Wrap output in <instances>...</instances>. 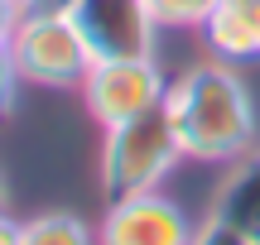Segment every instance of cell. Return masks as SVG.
<instances>
[{"label":"cell","mask_w":260,"mask_h":245,"mask_svg":"<svg viewBox=\"0 0 260 245\" xmlns=\"http://www.w3.org/2000/svg\"><path fill=\"white\" fill-rule=\"evenodd\" d=\"M212 217H222L226 226L246 231L251 240H260V154H241L226 173L222 192H217V207Z\"/></svg>","instance_id":"8"},{"label":"cell","mask_w":260,"mask_h":245,"mask_svg":"<svg viewBox=\"0 0 260 245\" xmlns=\"http://www.w3.org/2000/svg\"><path fill=\"white\" fill-rule=\"evenodd\" d=\"M164 106L174 115L178 144H183V159L198 164H236L241 154L255 149V101L251 87L241 82L236 63L207 53L203 63L178 67L169 77Z\"/></svg>","instance_id":"1"},{"label":"cell","mask_w":260,"mask_h":245,"mask_svg":"<svg viewBox=\"0 0 260 245\" xmlns=\"http://www.w3.org/2000/svg\"><path fill=\"white\" fill-rule=\"evenodd\" d=\"M24 10H53V15H73L77 0H24Z\"/></svg>","instance_id":"14"},{"label":"cell","mask_w":260,"mask_h":245,"mask_svg":"<svg viewBox=\"0 0 260 245\" xmlns=\"http://www.w3.org/2000/svg\"><path fill=\"white\" fill-rule=\"evenodd\" d=\"M193 245H260V240H251L246 231H236V226H226L222 217H207V221H198Z\"/></svg>","instance_id":"11"},{"label":"cell","mask_w":260,"mask_h":245,"mask_svg":"<svg viewBox=\"0 0 260 245\" xmlns=\"http://www.w3.org/2000/svg\"><path fill=\"white\" fill-rule=\"evenodd\" d=\"M77 92H82L87 115L106 130L149 106H164L169 72L159 67V58H92Z\"/></svg>","instance_id":"4"},{"label":"cell","mask_w":260,"mask_h":245,"mask_svg":"<svg viewBox=\"0 0 260 245\" xmlns=\"http://www.w3.org/2000/svg\"><path fill=\"white\" fill-rule=\"evenodd\" d=\"M193 236H198V221L164 188L111 197L102 226H96L102 245H193Z\"/></svg>","instance_id":"5"},{"label":"cell","mask_w":260,"mask_h":245,"mask_svg":"<svg viewBox=\"0 0 260 245\" xmlns=\"http://www.w3.org/2000/svg\"><path fill=\"white\" fill-rule=\"evenodd\" d=\"M19 19H24V0H0V44H10Z\"/></svg>","instance_id":"13"},{"label":"cell","mask_w":260,"mask_h":245,"mask_svg":"<svg viewBox=\"0 0 260 245\" xmlns=\"http://www.w3.org/2000/svg\"><path fill=\"white\" fill-rule=\"evenodd\" d=\"M73 19L82 24L92 58H154L159 24L145 0H77Z\"/></svg>","instance_id":"6"},{"label":"cell","mask_w":260,"mask_h":245,"mask_svg":"<svg viewBox=\"0 0 260 245\" xmlns=\"http://www.w3.org/2000/svg\"><path fill=\"white\" fill-rule=\"evenodd\" d=\"M178 164H183V144H178L174 115L169 106H149L121 125H106L96 173H102L106 197H125V192L164 188V178Z\"/></svg>","instance_id":"2"},{"label":"cell","mask_w":260,"mask_h":245,"mask_svg":"<svg viewBox=\"0 0 260 245\" xmlns=\"http://www.w3.org/2000/svg\"><path fill=\"white\" fill-rule=\"evenodd\" d=\"M212 5H217V0H145V10H149V19L159 24V34H188V29L203 34Z\"/></svg>","instance_id":"10"},{"label":"cell","mask_w":260,"mask_h":245,"mask_svg":"<svg viewBox=\"0 0 260 245\" xmlns=\"http://www.w3.org/2000/svg\"><path fill=\"white\" fill-rule=\"evenodd\" d=\"M19 72H15V63H10V48L0 44V120H5L10 111H15V96H19Z\"/></svg>","instance_id":"12"},{"label":"cell","mask_w":260,"mask_h":245,"mask_svg":"<svg viewBox=\"0 0 260 245\" xmlns=\"http://www.w3.org/2000/svg\"><path fill=\"white\" fill-rule=\"evenodd\" d=\"M5 48L19 82L44 87V92L82 87L87 67H92V44H87L82 24L73 15H53V10H24Z\"/></svg>","instance_id":"3"},{"label":"cell","mask_w":260,"mask_h":245,"mask_svg":"<svg viewBox=\"0 0 260 245\" xmlns=\"http://www.w3.org/2000/svg\"><path fill=\"white\" fill-rule=\"evenodd\" d=\"M0 245H19V221L0 207Z\"/></svg>","instance_id":"15"},{"label":"cell","mask_w":260,"mask_h":245,"mask_svg":"<svg viewBox=\"0 0 260 245\" xmlns=\"http://www.w3.org/2000/svg\"><path fill=\"white\" fill-rule=\"evenodd\" d=\"M19 245H102L77 212H39L19 221Z\"/></svg>","instance_id":"9"},{"label":"cell","mask_w":260,"mask_h":245,"mask_svg":"<svg viewBox=\"0 0 260 245\" xmlns=\"http://www.w3.org/2000/svg\"><path fill=\"white\" fill-rule=\"evenodd\" d=\"M203 44L226 63H260V0H217L203 24Z\"/></svg>","instance_id":"7"}]
</instances>
